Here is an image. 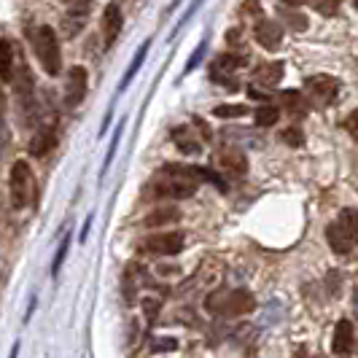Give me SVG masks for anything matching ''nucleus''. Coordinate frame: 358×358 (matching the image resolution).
Listing matches in <instances>:
<instances>
[{
    "label": "nucleus",
    "mask_w": 358,
    "mask_h": 358,
    "mask_svg": "<svg viewBox=\"0 0 358 358\" xmlns=\"http://www.w3.org/2000/svg\"><path fill=\"white\" fill-rule=\"evenodd\" d=\"M280 106H283V110L291 119H302L307 113V100L302 97V92H283L280 94Z\"/></svg>",
    "instance_id": "14"
},
{
    "label": "nucleus",
    "mask_w": 358,
    "mask_h": 358,
    "mask_svg": "<svg viewBox=\"0 0 358 358\" xmlns=\"http://www.w3.org/2000/svg\"><path fill=\"white\" fill-rule=\"evenodd\" d=\"M280 78H283V62H264L253 73V81L259 87H275Z\"/></svg>",
    "instance_id": "12"
},
{
    "label": "nucleus",
    "mask_w": 358,
    "mask_h": 358,
    "mask_svg": "<svg viewBox=\"0 0 358 358\" xmlns=\"http://www.w3.org/2000/svg\"><path fill=\"white\" fill-rule=\"evenodd\" d=\"M280 143L291 145V148H299V145L305 143V132H302L299 127H286V129L280 132Z\"/></svg>",
    "instance_id": "21"
},
{
    "label": "nucleus",
    "mask_w": 358,
    "mask_h": 358,
    "mask_svg": "<svg viewBox=\"0 0 358 358\" xmlns=\"http://www.w3.org/2000/svg\"><path fill=\"white\" fill-rule=\"evenodd\" d=\"M33 46H36V57L41 68L49 76H59L62 71V52H59V38L49 24L38 27L33 33Z\"/></svg>",
    "instance_id": "3"
},
{
    "label": "nucleus",
    "mask_w": 358,
    "mask_h": 358,
    "mask_svg": "<svg viewBox=\"0 0 358 358\" xmlns=\"http://www.w3.org/2000/svg\"><path fill=\"white\" fill-rule=\"evenodd\" d=\"M173 221H178V210H173V208H157L154 213L145 218V227H162V224H173Z\"/></svg>",
    "instance_id": "18"
},
{
    "label": "nucleus",
    "mask_w": 358,
    "mask_h": 358,
    "mask_svg": "<svg viewBox=\"0 0 358 358\" xmlns=\"http://www.w3.org/2000/svg\"><path fill=\"white\" fill-rule=\"evenodd\" d=\"M326 240L331 245V251L350 253L358 245V210L356 208H342L340 215L329 224L326 229Z\"/></svg>",
    "instance_id": "1"
},
{
    "label": "nucleus",
    "mask_w": 358,
    "mask_h": 358,
    "mask_svg": "<svg viewBox=\"0 0 358 358\" xmlns=\"http://www.w3.org/2000/svg\"><path fill=\"white\" fill-rule=\"evenodd\" d=\"M68 245H71V240H68V234H65V240L59 243L57 256H54V262H52V275H57V272H59V267H62V259H65V253H68Z\"/></svg>",
    "instance_id": "23"
},
{
    "label": "nucleus",
    "mask_w": 358,
    "mask_h": 358,
    "mask_svg": "<svg viewBox=\"0 0 358 358\" xmlns=\"http://www.w3.org/2000/svg\"><path fill=\"white\" fill-rule=\"evenodd\" d=\"M253 36H256V43L264 46L269 52H275L280 43H283V27L272 19H259L256 27H253Z\"/></svg>",
    "instance_id": "7"
},
{
    "label": "nucleus",
    "mask_w": 358,
    "mask_h": 358,
    "mask_svg": "<svg viewBox=\"0 0 358 358\" xmlns=\"http://www.w3.org/2000/svg\"><path fill=\"white\" fill-rule=\"evenodd\" d=\"M218 164H221L227 173L237 176V178L248 173V159H245V154H243V151H224V154L218 157Z\"/></svg>",
    "instance_id": "13"
},
{
    "label": "nucleus",
    "mask_w": 358,
    "mask_h": 358,
    "mask_svg": "<svg viewBox=\"0 0 358 358\" xmlns=\"http://www.w3.org/2000/svg\"><path fill=\"white\" fill-rule=\"evenodd\" d=\"M148 49H151V41H145L143 46L138 49V54H135V59H132V65L127 68L124 78H122V87H119V92H124L127 87H129V81L135 78V73L141 71V65H143V59H145V54H148Z\"/></svg>",
    "instance_id": "17"
},
{
    "label": "nucleus",
    "mask_w": 358,
    "mask_h": 358,
    "mask_svg": "<svg viewBox=\"0 0 358 358\" xmlns=\"http://www.w3.org/2000/svg\"><path fill=\"white\" fill-rule=\"evenodd\" d=\"M353 6H356V8H358V0H353Z\"/></svg>",
    "instance_id": "35"
},
{
    "label": "nucleus",
    "mask_w": 358,
    "mask_h": 358,
    "mask_svg": "<svg viewBox=\"0 0 358 358\" xmlns=\"http://www.w3.org/2000/svg\"><path fill=\"white\" fill-rule=\"evenodd\" d=\"M283 19H286L294 30H305V24H307L305 17H302V14H296V11H283Z\"/></svg>",
    "instance_id": "24"
},
{
    "label": "nucleus",
    "mask_w": 358,
    "mask_h": 358,
    "mask_svg": "<svg viewBox=\"0 0 358 358\" xmlns=\"http://www.w3.org/2000/svg\"><path fill=\"white\" fill-rule=\"evenodd\" d=\"M176 348H178L176 340H157L151 345V353H167V350H176Z\"/></svg>",
    "instance_id": "28"
},
{
    "label": "nucleus",
    "mask_w": 358,
    "mask_h": 358,
    "mask_svg": "<svg viewBox=\"0 0 358 358\" xmlns=\"http://www.w3.org/2000/svg\"><path fill=\"white\" fill-rule=\"evenodd\" d=\"M8 194H11V205H14L17 210L27 208L30 202H36V176H33L30 162L17 159L11 164V173H8Z\"/></svg>",
    "instance_id": "2"
},
{
    "label": "nucleus",
    "mask_w": 358,
    "mask_h": 358,
    "mask_svg": "<svg viewBox=\"0 0 358 358\" xmlns=\"http://www.w3.org/2000/svg\"><path fill=\"white\" fill-rule=\"evenodd\" d=\"M57 127H46V129H41L36 138L30 141V154L38 157V159H43L46 154H52L54 145H57Z\"/></svg>",
    "instance_id": "11"
},
{
    "label": "nucleus",
    "mask_w": 358,
    "mask_h": 358,
    "mask_svg": "<svg viewBox=\"0 0 358 358\" xmlns=\"http://www.w3.org/2000/svg\"><path fill=\"white\" fill-rule=\"evenodd\" d=\"M345 129L350 132V138L358 143V110H353V113H348V119H345Z\"/></svg>",
    "instance_id": "26"
},
{
    "label": "nucleus",
    "mask_w": 358,
    "mask_h": 358,
    "mask_svg": "<svg viewBox=\"0 0 358 358\" xmlns=\"http://www.w3.org/2000/svg\"><path fill=\"white\" fill-rule=\"evenodd\" d=\"M353 348H356V331H353V323L348 321V318H342L337 323V329H334V340H331V350H334V356H350L353 353Z\"/></svg>",
    "instance_id": "9"
},
{
    "label": "nucleus",
    "mask_w": 358,
    "mask_h": 358,
    "mask_svg": "<svg viewBox=\"0 0 358 358\" xmlns=\"http://www.w3.org/2000/svg\"><path fill=\"white\" fill-rule=\"evenodd\" d=\"M253 307H256L253 294H248V291H232V294L224 299L221 313H224V315H229V318H240V315L253 313Z\"/></svg>",
    "instance_id": "10"
},
{
    "label": "nucleus",
    "mask_w": 358,
    "mask_h": 358,
    "mask_svg": "<svg viewBox=\"0 0 358 358\" xmlns=\"http://www.w3.org/2000/svg\"><path fill=\"white\" fill-rule=\"evenodd\" d=\"M17 353H19V342L14 345V348H11V356H8V358H17Z\"/></svg>",
    "instance_id": "33"
},
{
    "label": "nucleus",
    "mask_w": 358,
    "mask_h": 358,
    "mask_svg": "<svg viewBox=\"0 0 358 358\" xmlns=\"http://www.w3.org/2000/svg\"><path fill=\"white\" fill-rule=\"evenodd\" d=\"M305 94L315 106H331L340 94V81L334 76H310L305 78Z\"/></svg>",
    "instance_id": "4"
},
{
    "label": "nucleus",
    "mask_w": 358,
    "mask_h": 358,
    "mask_svg": "<svg viewBox=\"0 0 358 358\" xmlns=\"http://www.w3.org/2000/svg\"><path fill=\"white\" fill-rule=\"evenodd\" d=\"M248 113V106H215L213 116L215 119H240Z\"/></svg>",
    "instance_id": "20"
},
{
    "label": "nucleus",
    "mask_w": 358,
    "mask_h": 358,
    "mask_svg": "<svg viewBox=\"0 0 358 358\" xmlns=\"http://www.w3.org/2000/svg\"><path fill=\"white\" fill-rule=\"evenodd\" d=\"M122 132H124V122H119L116 132H113V141H110V148H108L106 162H103V173H106L108 167H110V162H113V154H116V148H119V141H122Z\"/></svg>",
    "instance_id": "22"
},
{
    "label": "nucleus",
    "mask_w": 358,
    "mask_h": 358,
    "mask_svg": "<svg viewBox=\"0 0 358 358\" xmlns=\"http://www.w3.org/2000/svg\"><path fill=\"white\" fill-rule=\"evenodd\" d=\"M157 310H159V302H151V299L145 302V313H148V321H154V313H157Z\"/></svg>",
    "instance_id": "30"
},
{
    "label": "nucleus",
    "mask_w": 358,
    "mask_h": 358,
    "mask_svg": "<svg viewBox=\"0 0 358 358\" xmlns=\"http://www.w3.org/2000/svg\"><path fill=\"white\" fill-rule=\"evenodd\" d=\"M243 14H248V17H256V14H262V8H259V0H245V3H243Z\"/></svg>",
    "instance_id": "29"
},
{
    "label": "nucleus",
    "mask_w": 358,
    "mask_h": 358,
    "mask_svg": "<svg viewBox=\"0 0 358 358\" xmlns=\"http://www.w3.org/2000/svg\"><path fill=\"white\" fill-rule=\"evenodd\" d=\"M0 81H14V46L6 38H0Z\"/></svg>",
    "instance_id": "15"
},
{
    "label": "nucleus",
    "mask_w": 358,
    "mask_h": 358,
    "mask_svg": "<svg viewBox=\"0 0 358 358\" xmlns=\"http://www.w3.org/2000/svg\"><path fill=\"white\" fill-rule=\"evenodd\" d=\"M173 141H176V145H178L183 154H199L202 151V143L192 135L189 127H176L173 129Z\"/></svg>",
    "instance_id": "16"
},
{
    "label": "nucleus",
    "mask_w": 358,
    "mask_h": 358,
    "mask_svg": "<svg viewBox=\"0 0 358 358\" xmlns=\"http://www.w3.org/2000/svg\"><path fill=\"white\" fill-rule=\"evenodd\" d=\"M256 124L259 127H272L278 119H280V110L275 106H262V108H256Z\"/></svg>",
    "instance_id": "19"
},
{
    "label": "nucleus",
    "mask_w": 358,
    "mask_h": 358,
    "mask_svg": "<svg viewBox=\"0 0 358 358\" xmlns=\"http://www.w3.org/2000/svg\"><path fill=\"white\" fill-rule=\"evenodd\" d=\"M205 49H208V43L202 41V43H199L197 49H194V54H192V59H189V65H186V71H183V73H192L194 68H197L199 59H202V54H205Z\"/></svg>",
    "instance_id": "27"
},
{
    "label": "nucleus",
    "mask_w": 358,
    "mask_h": 358,
    "mask_svg": "<svg viewBox=\"0 0 358 358\" xmlns=\"http://www.w3.org/2000/svg\"><path fill=\"white\" fill-rule=\"evenodd\" d=\"M294 358H307V353H305V350H296V356H294Z\"/></svg>",
    "instance_id": "34"
},
{
    "label": "nucleus",
    "mask_w": 358,
    "mask_h": 358,
    "mask_svg": "<svg viewBox=\"0 0 358 358\" xmlns=\"http://www.w3.org/2000/svg\"><path fill=\"white\" fill-rule=\"evenodd\" d=\"M138 248L143 253H151V256H176V253L183 251V234L180 232L148 234L145 240H141Z\"/></svg>",
    "instance_id": "5"
},
{
    "label": "nucleus",
    "mask_w": 358,
    "mask_h": 358,
    "mask_svg": "<svg viewBox=\"0 0 358 358\" xmlns=\"http://www.w3.org/2000/svg\"><path fill=\"white\" fill-rule=\"evenodd\" d=\"M340 3L342 0H315V6H318V11L321 14H337V8H340Z\"/></svg>",
    "instance_id": "25"
},
{
    "label": "nucleus",
    "mask_w": 358,
    "mask_h": 358,
    "mask_svg": "<svg viewBox=\"0 0 358 358\" xmlns=\"http://www.w3.org/2000/svg\"><path fill=\"white\" fill-rule=\"evenodd\" d=\"M87 87H90V73L81 65H73L65 78V106L78 108L87 97Z\"/></svg>",
    "instance_id": "6"
},
{
    "label": "nucleus",
    "mask_w": 358,
    "mask_h": 358,
    "mask_svg": "<svg viewBox=\"0 0 358 358\" xmlns=\"http://www.w3.org/2000/svg\"><path fill=\"white\" fill-rule=\"evenodd\" d=\"M124 27V14H122V6L119 3H108L106 11H103V38H106V46L110 49L116 43V38Z\"/></svg>",
    "instance_id": "8"
},
{
    "label": "nucleus",
    "mask_w": 358,
    "mask_h": 358,
    "mask_svg": "<svg viewBox=\"0 0 358 358\" xmlns=\"http://www.w3.org/2000/svg\"><path fill=\"white\" fill-rule=\"evenodd\" d=\"M3 108H6V97H3V92H0V129H3Z\"/></svg>",
    "instance_id": "31"
},
{
    "label": "nucleus",
    "mask_w": 358,
    "mask_h": 358,
    "mask_svg": "<svg viewBox=\"0 0 358 358\" xmlns=\"http://www.w3.org/2000/svg\"><path fill=\"white\" fill-rule=\"evenodd\" d=\"M280 3H288V6H302V3H307V0H280Z\"/></svg>",
    "instance_id": "32"
}]
</instances>
